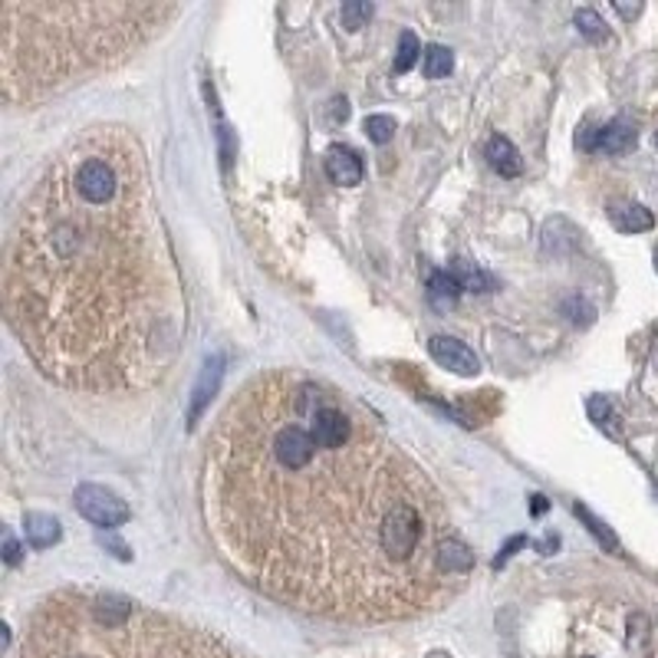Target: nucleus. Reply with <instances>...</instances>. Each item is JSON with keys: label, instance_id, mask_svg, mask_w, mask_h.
<instances>
[{"label": "nucleus", "instance_id": "obj_1", "mask_svg": "<svg viewBox=\"0 0 658 658\" xmlns=\"http://www.w3.org/2000/svg\"><path fill=\"white\" fill-rule=\"evenodd\" d=\"M201 507L240 580L320 619H415L474 570L425 468L375 411L303 369L257 373L218 411Z\"/></svg>", "mask_w": 658, "mask_h": 658}, {"label": "nucleus", "instance_id": "obj_2", "mask_svg": "<svg viewBox=\"0 0 658 658\" xmlns=\"http://www.w3.org/2000/svg\"><path fill=\"white\" fill-rule=\"evenodd\" d=\"M4 316L63 389L129 395L172 373L188 300L139 135L103 122L50 155L4 244Z\"/></svg>", "mask_w": 658, "mask_h": 658}, {"label": "nucleus", "instance_id": "obj_3", "mask_svg": "<svg viewBox=\"0 0 658 658\" xmlns=\"http://www.w3.org/2000/svg\"><path fill=\"white\" fill-rule=\"evenodd\" d=\"M178 4H17L0 7V86L10 105L113 69L149 47Z\"/></svg>", "mask_w": 658, "mask_h": 658}, {"label": "nucleus", "instance_id": "obj_4", "mask_svg": "<svg viewBox=\"0 0 658 658\" xmlns=\"http://www.w3.org/2000/svg\"><path fill=\"white\" fill-rule=\"evenodd\" d=\"M20 658H254L194 622L109 590H59L27 622Z\"/></svg>", "mask_w": 658, "mask_h": 658}, {"label": "nucleus", "instance_id": "obj_5", "mask_svg": "<svg viewBox=\"0 0 658 658\" xmlns=\"http://www.w3.org/2000/svg\"><path fill=\"white\" fill-rule=\"evenodd\" d=\"M73 504H77L79 517H86L89 524L105 527V530L122 527L132 517V510H129L122 497L103 484H79L77 494H73Z\"/></svg>", "mask_w": 658, "mask_h": 658}, {"label": "nucleus", "instance_id": "obj_6", "mask_svg": "<svg viewBox=\"0 0 658 658\" xmlns=\"http://www.w3.org/2000/svg\"><path fill=\"white\" fill-rule=\"evenodd\" d=\"M576 142H580V149H586V152L626 155L635 149L639 132H635V122H632L629 115H616V119H609L606 125H599L596 132H582Z\"/></svg>", "mask_w": 658, "mask_h": 658}, {"label": "nucleus", "instance_id": "obj_7", "mask_svg": "<svg viewBox=\"0 0 658 658\" xmlns=\"http://www.w3.org/2000/svg\"><path fill=\"white\" fill-rule=\"evenodd\" d=\"M428 353H431L435 363L445 365V369H451V373H458V375H477L481 373V363H477L474 349H468L461 339H451V336H431Z\"/></svg>", "mask_w": 658, "mask_h": 658}, {"label": "nucleus", "instance_id": "obj_8", "mask_svg": "<svg viewBox=\"0 0 658 658\" xmlns=\"http://www.w3.org/2000/svg\"><path fill=\"white\" fill-rule=\"evenodd\" d=\"M323 168L329 175V182L343 185V188H353V185L363 182V158L349 145H339V142L329 145L323 158Z\"/></svg>", "mask_w": 658, "mask_h": 658}, {"label": "nucleus", "instance_id": "obj_9", "mask_svg": "<svg viewBox=\"0 0 658 658\" xmlns=\"http://www.w3.org/2000/svg\"><path fill=\"white\" fill-rule=\"evenodd\" d=\"M609 218L622 234H642V230L655 228V214H652L645 204H635V201H619V204H612Z\"/></svg>", "mask_w": 658, "mask_h": 658}, {"label": "nucleus", "instance_id": "obj_10", "mask_svg": "<svg viewBox=\"0 0 658 658\" xmlns=\"http://www.w3.org/2000/svg\"><path fill=\"white\" fill-rule=\"evenodd\" d=\"M487 162L494 172H500L504 178H517V175L524 172V162H520V152L514 149L510 139L504 135H494L491 142H487Z\"/></svg>", "mask_w": 658, "mask_h": 658}, {"label": "nucleus", "instance_id": "obj_11", "mask_svg": "<svg viewBox=\"0 0 658 658\" xmlns=\"http://www.w3.org/2000/svg\"><path fill=\"white\" fill-rule=\"evenodd\" d=\"M23 527H27L30 546H37V550H47V546H53L59 540V520H57V517H50V514H27Z\"/></svg>", "mask_w": 658, "mask_h": 658}, {"label": "nucleus", "instance_id": "obj_12", "mask_svg": "<svg viewBox=\"0 0 658 658\" xmlns=\"http://www.w3.org/2000/svg\"><path fill=\"white\" fill-rule=\"evenodd\" d=\"M221 356H214V359H208V365H204V373H201V382H198V389H194V401H191V411H188V421L194 425L198 421V415H201V409L208 405V399H211V392L218 389V382H221Z\"/></svg>", "mask_w": 658, "mask_h": 658}, {"label": "nucleus", "instance_id": "obj_13", "mask_svg": "<svg viewBox=\"0 0 658 658\" xmlns=\"http://www.w3.org/2000/svg\"><path fill=\"white\" fill-rule=\"evenodd\" d=\"M572 514H576L582 520V524L590 527V534L596 536V540H599L602 546H609V550H619V540H616V534H612V527L602 524V520L596 514H592L590 507H586V504H572Z\"/></svg>", "mask_w": 658, "mask_h": 658}, {"label": "nucleus", "instance_id": "obj_14", "mask_svg": "<svg viewBox=\"0 0 658 658\" xmlns=\"http://www.w3.org/2000/svg\"><path fill=\"white\" fill-rule=\"evenodd\" d=\"M451 67H455V57H451L448 47H438V43H435V47L425 50V77L428 79L448 77Z\"/></svg>", "mask_w": 658, "mask_h": 658}, {"label": "nucleus", "instance_id": "obj_15", "mask_svg": "<svg viewBox=\"0 0 658 658\" xmlns=\"http://www.w3.org/2000/svg\"><path fill=\"white\" fill-rule=\"evenodd\" d=\"M576 27H580V33L582 37H590V40H606L609 37V30H606V23H602V17L596 14V10H590V7H582V10H576Z\"/></svg>", "mask_w": 658, "mask_h": 658}, {"label": "nucleus", "instance_id": "obj_16", "mask_svg": "<svg viewBox=\"0 0 658 658\" xmlns=\"http://www.w3.org/2000/svg\"><path fill=\"white\" fill-rule=\"evenodd\" d=\"M419 53H421L419 37L405 30V33H401V40H399V57H395V73H409V69L415 67V59H419Z\"/></svg>", "mask_w": 658, "mask_h": 658}, {"label": "nucleus", "instance_id": "obj_17", "mask_svg": "<svg viewBox=\"0 0 658 658\" xmlns=\"http://www.w3.org/2000/svg\"><path fill=\"white\" fill-rule=\"evenodd\" d=\"M451 274L458 277V284H461V290H487L491 286V280L481 274L477 267H471V264H464V260H458L455 267H451Z\"/></svg>", "mask_w": 658, "mask_h": 658}, {"label": "nucleus", "instance_id": "obj_18", "mask_svg": "<svg viewBox=\"0 0 658 658\" xmlns=\"http://www.w3.org/2000/svg\"><path fill=\"white\" fill-rule=\"evenodd\" d=\"M428 290H431V296L435 300H455V296L461 293V284H458V277L455 274H431V280H428Z\"/></svg>", "mask_w": 658, "mask_h": 658}, {"label": "nucleus", "instance_id": "obj_19", "mask_svg": "<svg viewBox=\"0 0 658 658\" xmlns=\"http://www.w3.org/2000/svg\"><path fill=\"white\" fill-rule=\"evenodd\" d=\"M363 129L369 132V139H373V142L385 145L392 135H395V119H392V115H369V119L363 122Z\"/></svg>", "mask_w": 658, "mask_h": 658}, {"label": "nucleus", "instance_id": "obj_20", "mask_svg": "<svg viewBox=\"0 0 658 658\" xmlns=\"http://www.w3.org/2000/svg\"><path fill=\"white\" fill-rule=\"evenodd\" d=\"M373 4H365V0H353V4H343V27L346 30H359L365 27V20L373 17Z\"/></svg>", "mask_w": 658, "mask_h": 658}, {"label": "nucleus", "instance_id": "obj_21", "mask_svg": "<svg viewBox=\"0 0 658 658\" xmlns=\"http://www.w3.org/2000/svg\"><path fill=\"white\" fill-rule=\"evenodd\" d=\"M590 419L599 425V428H606V419H609V401L602 399V395H592L590 399Z\"/></svg>", "mask_w": 658, "mask_h": 658}, {"label": "nucleus", "instance_id": "obj_22", "mask_svg": "<svg viewBox=\"0 0 658 658\" xmlns=\"http://www.w3.org/2000/svg\"><path fill=\"white\" fill-rule=\"evenodd\" d=\"M4 560H7V563H17L20 560V546H17V540H14V534H4Z\"/></svg>", "mask_w": 658, "mask_h": 658}, {"label": "nucleus", "instance_id": "obj_23", "mask_svg": "<svg viewBox=\"0 0 658 658\" xmlns=\"http://www.w3.org/2000/svg\"><path fill=\"white\" fill-rule=\"evenodd\" d=\"M524 544H527V536H514V540H510V544H507V546H504V550H500V556H497V560H494V566H500V563H507V556L514 554L517 546H524Z\"/></svg>", "mask_w": 658, "mask_h": 658}, {"label": "nucleus", "instance_id": "obj_24", "mask_svg": "<svg viewBox=\"0 0 658 658\" xmlns=\"http://www.w3.org/2000/svg\"><path fill=\"white\" fill-rule=\"evenodd\" d=\"M616 10H619L622 17H635V14H642L639 4H635V7H626V4H616Z\"/></svg>", "mask_w": 658, "mask_h": 658}, {"label": "nucleus", "instance_id": "obj_25", "mask_svg": "<svg viewBox=\"0 0 658 658\" xmlns=\"http://www.w3.org/2000/svg\"><path fill=\"white\" fill-rule=\"evenodd\" d=\"M544 507H546V500H544V497H534V510H536V514H540V510H544Z\"/></svg>", "mask_w": 658, "mask_h": 658}, {"label": "nucleus", "instance_id": "obj_26", "mask_svg": "<svg viewBox=\"0 0 658 658\" xmlns=\"http://www.w3.org/2000/svg\"><path fill=\"white\" fill-rule=\"evenodd\" d=\"M655 270H658V250H655Z\"/></svg>", "mask_w": 658, "mask_h": 658}, {"label": "nucleus", "instance_id": "obj_27", "mask_svg": "<svg viewBox=\"0 0 658 658\" xmlns=\"http://www.w3.org/2000/svg\"><path fill=\"white\" fill-rule=\"evenodd\" d=\"M655 145H658V132H655Z\"/></svg>", "mask_w": 658, "mask_h": 658}]
</instances>
